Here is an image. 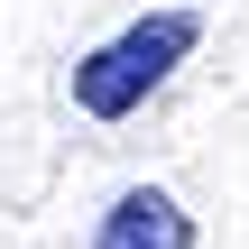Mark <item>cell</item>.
<instances>
[{"instance_id": "obj_1", "label": "cell", "mask_w": 249, "mask_h": 249, "mask_svg": "<svg viewBox=\"0 0 249 249\" xmlns=\"http://www.w3.org/2000/svg\"><path fill=\"white\" fill-rule=\"evenodd\" d=\"M194 46H203V18H194V9H148V18H129L120 37H102L92 55H74V111H83V120H129V111H148V92H157Z\"/></svg>"}, {"instance_id": "obj_2", "label": "cell", "mask_w": 249, "mask_h": 249, "mask_svg": "<svg viewBox=\"0 0 249 249\" xmlns=\"http://www.w3.org/2000/svg\"><path fill=\"white\" fill-rule=\"evenodd\" d=\"M92 249H194V213H185L176 194H157V185H129V194L102 213Z\"/></svg>"}]
</instances>
